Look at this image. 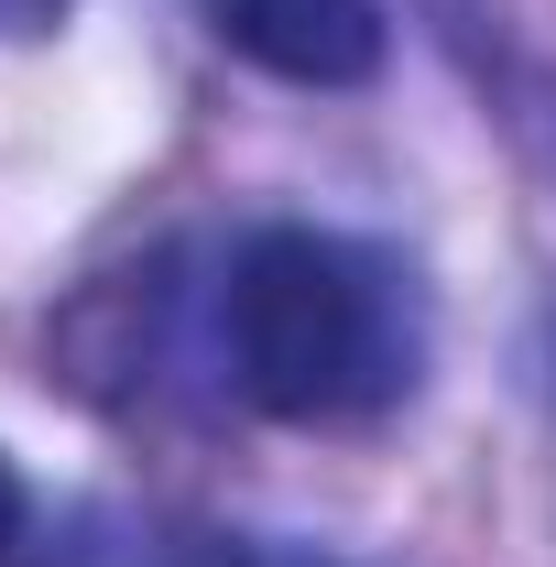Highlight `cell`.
Here are the masks:
<instances>
[{
  "label": "cell",
  "instance_id": "1",
  "mask_svg": "<svg viewBox=\"0 0 556 567\" xmlns=\"http://www.w3.org/2000/svg\"><path fill=\"white\" fill-rule=\"evenodd\" d=\"M218 360L229 393L274 425H360L393 415L425 371V306L393 251L274 218L218 274Z\"/></svg>",
  "mask_w": 556,
  "mask_h": 567
},
{
  "label": "cell",
  "instance_id": "2",
  "mask_svg": "<svg viewBox=\"0 0 556 567\" xmlns=\"http://www.w3.org/2000/svg\"><path fill=\"white\" fill-rule=\"evenodd\" d=\"M197 11L240 66L284 76V87H371L393 55L382 0H197Z\"/></svg>",
  "mask_w": 556,
  "mask_h": 567
},
{
  "label": "cell",
  "instance_id": "3",
  "mask_svg": "<svg viewBox=\"0 0 556 567\" xmlns=\"http://www.w3.org/2000/svg\"><path fill=\"white\" fill-rule=\"evenodd\" d=\"M22 567H229V546L142 502H76L44 546H22Z\"/></svg>",
  "mask_w": 556,
  "mask_h": 567
},
{
  "label": "cell",
  "instance_id": "4",
  "mask_svg": "<svg viewBox=\"0 0 556 567\" xmlns=\"http://www.w3.org/2000/svg\"><path fill=\"white\" fill-rule=\"evenodd\" d=\"M22 535H33V492H22V470L0 458V567L22 557Z\"/></svg>",
  "mask_w": 556,
  "mask_h": 567
},
{
  "label": "cell",
  "instance_id": "5",
  "mask_svg": "<svg viewBox=\"0 0 556 567\" xmlns=\"http://www.w3.org/2000/svg\"><path fill=\"white\" fill-rule=\"evenodd\" d=\"M55 11H66V0H0V33H44Z\"/></svg>",
  "mask_w": 556,
  "mask_h": 567
}]
</instances>
